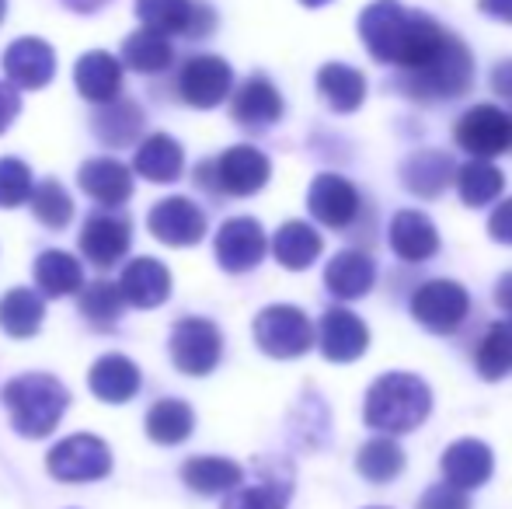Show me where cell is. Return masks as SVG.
<instances>
[{
    "label": "cell",
    "instance_id": "7dc6e473",
    "mask_svg": "<svg viewBox=\"0 0 512 509\" xmlns=\"http://www.w3.org/2000/svg\"><path fill=\"white\" fill-rule=\"evenodd\" d=\"M492 88L499 91L502 98L512 102V60H502L499 67L492 70Z\"/></svg>",
    "mask_w": 512,
    "mask_h": 509
},
{
    "label": "cell",
    "instance_id": "ab89813d",
    "mask_svg": "<svg viewBox=\"0 0 512 509\" xmlns=\"http://www.w3.org/2000/svg\"><path fill=\"white\" fill-rule=\"evenodd\" d=\"M122 307H126V300H122L119 283H105V279H98V283L81 286V314L91 321V325L112 328L115 321L122 318Z\"/></svg>",
    "mask_w": 512,
    "mask_h": 509
},
{
    "label": "cell",
    "instance_id": "d6986e66",
    "mask_svg": "<svg viewBox=\"0 0 512 509\" xmlns=\"http://www.w3.org/2000/svg\"><path fill=\"white\" fill-rule=\"evenodd\" d=\"M119 290L133 307H161L171 297V272L157 258H133L122 272Z\"/></svg>",
    "mask_w": 512,
    "mask_h": 509
},
{
    "label": "cell",
    "instance_id": "681fc988",
    "mask_svg": "<svg viewBox=\"0 0 512 509\" xmlns=\"http://www.w3.org/2000/svg\"><path fill=\"white\" fill-rule=\"evenodd\" d=\"M495 304L512 314V272H506V276L495 283Z\"/></svg>",
    "mask_w": 512,
    "mask_h": 509
},
{
    "label": "cell",
    "instance_id": "f6af8a7d",
    "mask_svg": "<svg viewBox=\"0 0 512 509\" xmlns=\"http://www.w3.org/2000/svg\"><path fill=\"white\" fill-rule=\"evenodd\" d=\"M488 234H492V241H499V245H512V199L495 206L492 220H488Z\"/></svg>",
    "mask_w": 512,
    "mask_h": 509
},
{
    "label": "cell",
    "instance_id": "4dcf8cb0",
    "mask_svg": "<svg viewBox=\"0 0 512 509\" xmlns=\"http://www.w3.org/2000/svg\"><path fill=\"white\" fill-rule=\"evenodd\" d=\"M244 478L241 464L227 461V457H192L182 468V482L199 496H220V492L237 489Z\"/></svg>",
    "mask_w": 512,
    "mask_h": 509
},
{
    "label": "cell",
    "instance_id": "4fadbf2b",
    "mask_svg": "<svg viewBox=\"0 0 512 509\" xmlns=\"http://www.w3.org/2000/svg\"><path fill=\"white\" fill-rule=\"evenodd\" d=\"M453 140L474 157H499L509 150V116L495 105H474L457 119Z\"/></svg>",
    "mask_w": 512,
    "mask_h": 509
},
{
    "label": "cell",
    "instance_id": "d4e9b609",
    "mask_svg": "<svg viewBox=\"0 0 512 509\" xmlns=\"http://www.w3.org/2000/svg\"><path fill=\"white\" fill-rule=\"evenodd\" d=\"M324 283H328V290L335 293V297L359 300L377 283V265L363 252H338L328 262V269H324Z\"/></svg>",
    "mask_w": 512,
    "mask_h": 509
},
{
    "label": "cell",
    "instance_id": "8d00e7d4",
    "mask_svg": "<svg viewBox=\"0 0 512 509\" xmlns=\"http://www.w3.org/2000/svg\"><path fill=\"white\" fill-rule=\"evenodd\" d=\"M356 468L366 482L387 485L405 471V450H401L391 436H373V440L363 443V450H359Z\"/></svg>",
    "mask_w": 512,
    "mask_h": 509
},
{
    "label": "cell",
    "instance_id": "7c38bea8",
    "mask_svg": "<svg viewBox=\"0 0 512 509\" xmlns=\"http://www.w3.org/2000/svg\"><path fill=\"white\" fill-rule=\"evenodd\" d=\"M370 346V328L349 307H328L317 325V349L331 363H352Z\"/></svg>",
    "mask_w": 512,
    "mask_h": 509
},
{
    "label": "cell",
    "instance_id": "30bf717a",
    "mask_svg": "<svg viewBox=\"0 0 512 509\" xmlns=\"http://www.w3.org/2000/svg\"><path fill=\"white\" fill-rule=\"evenodd\" d=\"M136 18L143 28H154L161 35H209L216 25V14L196 0H136Z\"/></svg>",
    "mask_w": 512,
    "mask_h": 509
},
{
    "label": "cell",
    "instance_id": "6da1fadb",
    "mask_svg": "<svg viewBox=\"0 0 512 509\" xmlns=\"http://www.w3.org/2000/svg\"><path fill=\"white\" fill-rule=\"evenodd\" d=\"M359 35L373 60L415 70L443 46L446 32L422 11H408L398 0H373L359 14Z\"/></svg>",
    "mask_w": 512,
    "mask_h": 509
},
{
    "label": "cell",
    "instance_id": "5bb4252c",
    "mask_svg": "<svg viewBox=\"0 0 512 509\" xmlns=\"http://www.w3.org/2000/svg\"><path fill=\"white\" fill-rule=\"evenodd\" d=\"M147 227L157 241L171 248H189V245H199L206 234V213L199 210L192 199L185 196H171V199H161V203L150 210L147 217Z\"/></svg>",
    "mask_w": 512,
    "mask_h": 509
},
{
    "label": "cell",
    "instance_id": "cb8c5ba5",
    "mask_svg": "<svg viewBox=\"0 0 512 509\" xmlns=\"http://www.w3.org/2000/svg\"><path fill=\"white\" fill-rule=\"evenodd\" d=\"M234 119L248 129H265L272 123H279L283 116V98H279L276 84L265 81V77H251V81L241 84V91L234 95V105H230Z\"/></svg>",
    "mask_w": 512,
    "mask_h": 509
},
{
    "label": "cell",
    "instance_id": "2e32d148",
    "mask_svg": "<svg viewBox=\"0 0 512 509\" xmlns=\"http://www.w3.org/2000/svg\"><path fill=\"white\" fill-rule=\"evenodd\" d=\"M4 74L14 88H28V91H39L53 81L56 74V53L49 42L42 39H18L7 46L4 53Z\"/></svg>",
    "mask_w": 512,
    "mask_h": 509
},
{
    "label": "cell",
    "instance_id": "f5cc1de1",
    "mask_svg": "<svg viewBox=\"0 0 512 509\" xmlns=\"http://www.w3.org/2000/svg\"><path fill=\"white\" fill-rule=\"evenodd\" d=\"M509 150H512V116H509Z\"/></svg>",
    "mask_w": 512,
    "mask_h": 509
},
{
    "label": "cell",
    "instance_id": "5b68a950",
    "mask_svg": "<svg viewBox=\"0 0 512 509\" xmlns=\"http://www.w3.org/2000/svg\"><path fill=\"white\" fill-rule=\"evenodd\" d=\"M255 342L265 356L276 360H297L314 346V325L300 307L272 304L255 318Z\"/></svg>",
    "mask_w": 512,
    "mask_h": 509
},
{
    "label": "cell",
    "instance_id": "f35d334b",
    "mask_svg": "<svg viewBox=\"0 0 512 509\" xmlns=\"http://www.w3.org/2000/svg\"><path fill=\"white\" fill-rule=\"evenodd\" d=\"M143 129V112L136 109L133 102H105V109L95 116V133L98 140L108 143V147H126L140 136Z\"/></svg>",
    "mask_w": 512,
    "mask_h": 509
},
{
    "label": "cell",
    "instance_id": "9c48e42d",
    "mask_svg": "<svg viewBox=\"0 0 512 509\" xmlns=\"http://www.w3.org/2000/svg\"><path fill=\"white\" fill-rule=\"evenodd\" d=\"M206 175H213L209 185H216L227 196H255L269 182L272 164L262 150L241 143V147H230L216 164H206Z\"/></svg>",
    "mask_w": 512,
    "mask_h": 509
},
{
    "label": "cell",
    "instance_id": "f546056e",
    "mask_svg": "<svg viewBox=\"0 0 512 509\" xmlns=\"http://www.w3.org/2000/svg\"><path fill=\"white\" fill-rule=\"evenodd\" d=\"M272 255H276V262L283 265V269H307V265L317 262V255H321V234L314 231L310 224L304 220H290V224H283L276 231V238H272Z\"/></svg>",
    "mask_w": 512,
    "mask_h": 509
},
{
    "label": "cell",
    "instance_id": "52a82bcc",
    "mask_svg": "<svg viewBox=\"0 0 512 509\" xmlns=\"http://www.w3.org/2000/svg\"><path fill=\"white\" fill-rule=\"evenodd\" d=\"M223 356V335L213 321L206 318H185L171 332V360L182 374L206 377L216 370Z\"/></svg>",
    "mask_w": 512,
    "mask_h": 509
},
{
    "label": "cell",
    "instance_id": "60d3db41",
    "mask_svg": "<svg viewBox=\"0 0 512 509\" xmlns=\"http://www.w3.org/2000/svg\"><path fill=\"white\" fill-rule=\"evenodd\" d=\"M32 213L42 220L46 227H53V231H60V227L70 224V217H74V203H70V192L63 189L60 182H42L39 189L32 192Z\"/></svg>",
    "mask_w": 512,
    "mask_h": 509
},
{
    "label": "cell",
    "instance_id": "1f68e13d",
    "mask_svg": "<svg viewBox=\"0 0 512 509\" xmlns=\"http://www.w3.org/2000/svg\"><path fill=\"white\" fill-rule=\"evenodd\" d=\"M171 60H175L171 39L154 32V28H140L122 42V63L133 67L136 74H161V70L171 67Z\"/></svg>",
    "mask_w": 512,
    "mask_h": 509
},
{
    "label": "cell",
    "instance_id": "8fae6325",
    "mask_svg": "<svg viewBox=\"0 0 512 509\" xmlns=\"http://www.w3.org/2000/svg\"><path fill=\"white\" fill-rule=\"evenodd\" d=\"M234 88V70L220 56H192L178 74V91L192 109H216Z\"/></svg>",
    "mask_w": 512,
    "mask_h": 509
},
{
    "label": "cell",
    "instance_id": "b9f144b4",
    "mask_svg": "<svg viewBox=\"0 0 512 509\" xmlns=\"http://www.w3.org/2000/svg\"><path fill=\"white\" fill-rule=\"evenodd\" d=\"M290 499V485L283 482H262V485H248V489H230L223 509H286Z\"/></svg>",
    "mask_w": 512,
    "mask_h": 509
},
{
    "label": "cell",
    "instance_id": "c3c4849f",
    "mask_svg": "<svg viewBox=\"0 0 512 509\" xmlns=\"http://www.w3.org/2000/svg\"><path fill=\"white\" fill-rule=\"evenodd\" d=\"M478 7L488 14V18L512 21V0H478Z\"/></svg>",
    "mask_w": 512,
    "mask_h": 509
},
{
    "label": "cell",
    "instance_id": "8992f818",
    "mask_svg": "<svg viewBox=\"0 0 512 509\" xmlns=\"http://www.w3.org/2000/svg\"><path fill=\"white\" fill-rule=\"evenodd\" d=\"M46 468L60 482H98V478H105L112 471V450L98 436H67V440L49 450Z\"/></svg>",
    "mask_w": 512,
    "mask_h": 509
},
{
    "label": "cell",
    "instance_id": "f907efd6",
    "mask_svg": "<svg viewBox=\"0 0 512 509\" xmlns=\"http://www.w3.org/2000/svg\"><path fill=\"white\" fill-rule=\"evenodd\" d=\"M300 4H307V7H321V4H331V0H300Z\"/></svg>",
    "mask_w": 512,
    "mask_h": 509
},
{
    "label": "cell",
    "instance_id": "7bdbcfd3",
    "mask_svg": "<svg viewBox=\"0 0 512 509\" xmlns=\"http://www.w3.org/2000/svg\"><path fill=\"white\" fill-rule=\"evenodd\" d=\"M28 196H32V171H28V164L18 161V157H4L0 161V206L14 210V206L28 203Z\"/></svg>",
    "mask_w": 512,
    "mask_h": 509
},
{
    "label": "cell",
    "instance_id": "83f0119b",
    "mask_svg": "<svg viewBox=\"0 0 512 509\" xmlns=\"http://www.w3.org/2000/svg\"><path fill=\"white\" fill-rule=\"evenodd\" d=\"M133 168L140 171L147 182H175L185 168V154H182V143L171 140L168 133H154L136 147L133 157Z\"/></svg>",
    "mask_w": 512,
    "mask_h": 509
},
{
    "label": "cell",
    "instance_id": "ba28073f",
    "mask_svg": "<svg viewBox=\"0 0 512 509\" xmlns=\"http://www.w3.org/2000/svg\"><path fill=\"white\" fill-rule=\"evenodd\" d=\"M467 311H471V297L460 283L453 279H432L411 297V314L422 328L436 335H450L464 325Z\"/></svg>",
    "mask_w": 512,
    "mask_h": 509
},
{
    "label": "cell",
    "instance_id": "484cf974",
    "mask_svg": "<svg viewBox=\"0 0 512 509\" xmlns=\"http://www.w3.org/2000/svg\"><path fill=\"white\" fill-rule=\"evenodd\" d=\"M453 161L450 154H443V150H418V154H411L405 164H401V182H405L408 192H415V196L422 199H436L439 192L450 185L453 178Z\"/></svg>",
    "mask_w": 512,
    "mask_h": 509
},
{
    "label": "cell",
    "instance_id": "d6a6232c",
    "mask_svg": "<svg viewBox=\"0 0 512 509\" xmlns=\"http://www.w3.org/2000/svg\"><path fill=\"white\" fill-rule=\"evenodd\" d=\"M42 318H46L42 297H35L25 286H14L11 293L0 297V328H4L11 339H32L42 328Z\"/></svg>",
    "mask_w": 512,
    "mask_h": 509
},
{
    "label": "cell",
    "instance_id": "836d02e7",
    "mask_svg": "<svg viewBox=\"0 0 512 509\" xmlns=\"http://www.w3.org/2000/svg\"><path fill=\"white\" fill-rule=\"evenodd\" d=\"M192 429H196V412L178 398L157 401L147 415V436L154 443H164V447L185 443L192 436Z\"/></svg>",
    "mask_w": 512,
    "mask_h": 509
},
{
    "label": "cell",
    "instance_id": "db71d44e",
    "mask_svg": "<svg viewBox=\"0 0 512 509\" xmlns=\"http://www.w3.org/2000/svg\"><path fill=\"white\" fill-rule=\"evenodd\" d=\"M102 4H105V0H102Z\"/></svg>",
    "mask_w": 512,
    "mask_h": 509
},
{
    "label": "cell",
    "instance_id": "9a60e30c",
    "mask_svg": "<svg viewBox=\"0 0 512 509\" xmlns=\"http://www.w3.org/2000/svg\"><path fill=\"white\" fill-rule=\"evenodd\" d=\"M269 252L262 224L251 217H234L216 231V262L227 272H251Z\"/></svg>",
    "mask_w": 512,
    "mask_h": 509
},
{
    "label": "cell",
    "instance_id": "ac0fdd59",
    "mask_svg": "<svg viewBox=\"0 0 512 509\" xmlns=\"http://www.w3.org/2000/svg\"><path fill=\"white\" fill-rule=\"evenodd\" d=\"M492 468H495L492 450H488L481 440H471V436L450 443L443 454V478L464 492L481 489V485L492 478Z\"/></svg>",
    "mask_w": 512,
    "mask_h": 509
},
{
    "label": "cell",
    "instance_id": "ffe728a7",
    "mask_svg": "<svg viewBox=\"0 0 512 509\" xmlns=\"http://www.w3.org/2000/svg\"><path fill=\"white\" fill-rule=\"evenodd\" d=\"M81 252L91 265H98V269L115 265L129 252V224L122 217H112V213L91 217L81 231Z\"/></svg>",
    "mask_w": 512,
    "mask_h": 509
},
{
    "label": "cell",
    "instance_id": "816d5d0a",
    "mask_svg": "<svg viewBox=\"0 0 512 509\" xmlns=\"http://www.w3.org/2000/svg\"><path fill=\"white\" fill-rule=\"evenodd\" d=\"M4 14H7V0H0V21H4Z\"/></svg>",
    "mask_w": 512,
    "mask_h": 509
},
{
    "label": "cell",
    "instance_id": "ee69618b",
    "mask_svg": "<svg viewBox=\"0 0 512 509\" xmlns=\"http://www.w3.org/2000/svg\"><path fill=\"white\" fill-rule=\"evenodd\" d=\"M418 509H471V499H467L464 489L457 485H432L422 499H418Z\"/></svg>",
    "mask_w": 512,
    "mask_h": 509
},
{
    "label": "cell",
    "instance_id": "e0dca14e",
    "mask_svg": "<svg viewBox=\"0 0 512 509\" xmlns=\"http://www.w3.org/2000/svg\"><path fill=\"white\" fill-rule=\"evenodd\" d=\"M307 206L324 227H349L359 213V192L342 175H317L310 182Z\"/></svg>",
    "mask_w": 512,
    "mask_h": 509
},
{
    "label": "cell",
    "instance_id": "7a4b0ae2",
    "mask_svg": "<svg viewBox=\"0 0 512 509\" xmlns=\"http://www.w3.org/2000/svg\"><path fill=\"white\" fill-rule=\"evenodd\" d=\"M432 412V391L425 381H418L415 374H384L380 381L370 384L366 391V408L363 419L370 429H380V433H411L418 429Z\"/></svg>",
    "mask_w": 512,
    "mask_h": 509
},
{
    "label": "cell",
    "instance_id": "bcb514c9",
    "mask_svg": "<svg viewBox=\"0 0 512 509\" xmlns=\"http://www.w3.org/2000/svg\"><path fill=\"white\" fill-rule=\"evenodd\" d=\"M18 112H21V98H18V91H14V84L0 81V133L11 129V123L18 119Z\"/></svg>",
    "mask_w": 512,
    "mask_h": 509
},
{
    "label": "cell",
    "instance_id": "7402d4cb",
    "mask_svg": "<svg viewBox=\"0 0 512 509\" xmlns=\"http://www.w3.org/2000/svg\"><path fill=\"white\" fill-rule=\"evenodd\" d=\"M88 384L95 398L108 401V405H126V401L136 398V391H140V370H136V363L129 360V356L108 353L91 367Z\"/></svg>",
    "mask_w": 512,
    "mask_h": 509
},
{
    "label": "cell",
    "instance_id": "603a6c76",
    "mask_svg": "<svg viewBox=\"0 0 512 509\" xmlns=\"http://www.w3.org/2000/svg\"><path fill=\"white\" fill-rule=\"evenodd\" d=\"M391 248L405 262H425L439 252V231L425 213L418 210H401L391 220Z\"/></svg>",
    "mask_w": 512,
    "mask_h": 509
},
{
    "label": "cell",
    "instance_id": "44dd1931",
    "mask_svg": "<svg viewBox=\"0 0 512 509\" xmlns=\"http://www.w3.org/2000/svg\"><path fill=\"white\" fill-rule=\"evenodd\" d=\"M74 81H77V91H81L88 102L95 105H105V102H115L122 91V63L115 60L112 53H84L74 67Z\"/></svg>",
    "mask_w": 512,
    "mask_h": 509
},
{
    "label": "cell",
    "instance_id": "f1b7e54d",
    "mask_svg": "<svg viewBox=\"0 0 512 509\" xmlns=\"http://www.w3.org/2000/svg\"><path fill=\"white\" fill-rule=\"evenodd\" d=\"M317 91L331 112H356L366 98V77L345 63H324L317 70Z\"/></svg>",
    "mask_w": 512,
    "mask_h": 509
},
{
    "label": "cell",
    "instance_id": "277c9868",
    "mask_svg": "<svg viewBox=\"0 0 512 509\" xmlns=\"http://www.w3.org/2000/svg\"><path fill=\"white\" fill-rule=\"evenodd\" d=\"M474 81V60L471 49L457 39V35L446 32L443 46L415 70L401 74V88L405 95H411L415 102H450L460 98Z\"/></svg>",
    "mask_w": 512,
    "mask_h": 509
},
{
    "label": "cell",
    "instance_id": "74e56055",
    "mask_svg": "<svg viewBox=\"0 0 512 509\" xmlns=\"http://www.w3.org/2000/svg\"><path fill=\"white\" fill-rule=\"evenodd\" d=\"M478 374L485 381H502L512 374V318L495 321L478 346Z\"/></svg>",
    "mask_w": 512,
    "mask_h": 509
},
{
    "label": "cell",
    "instance_id": "d590c367",
    "mask_svg": "<svg viewBox=\"0 0 512 509\" xmlns=\"http://www.w3.org/2000/svg\"><path fill=\"white\" fill-rule=\"evenodd\" d=\"M453 178H457V189H460L464 206H474V210H478V206H488L492 199H499L502 189H506V175H502L492 161H485V157H478V161L453 171Z\"/></svg>",
    "mask_w": 512,
    "mask_h": 509
},
{
    "label": "cell",
    "instance_id": "e575fe53",
    "mask_svg": "<svg viewBox=\"0 0 512 509\" xmlns=\"http://www.w3.org/2000/svg\"><path fill=\"white\" fill-rule=\"evenodd\" d=\"M35 283L49 297H70V293H81L84 269L67 252H42L39 262H35Z\"/></svg>",
    "mask_w": 512,
    "mask_h": 509
},
{
    "label": "cell",
    "instance_id": "4316f807",
    "mask_svg": "<svg viewBox=\"0 0 512 509\" xmlns=\"http://www.w3.org/2000/svg\"><path fill=\"white\" fill-rule=\"evenodd\" d=\"M81 189L102 206H122L133 196V178L126 164L112 157H95L81 168Z\"/></svg>",
    "mask_w": 512,
    "mask_h": 509
},
{
    "label": "cell",
    "instance_id": "3957f363",
    "mask_svg": "<svg viewBox=\"0 0 512 509\" xmlns=\"http://www.w3.org/2000/svg\"><path fill=\"white\" fill-rule=\"evenodd\" d=\"M4 405L11 412V426L28 440L49 436L60 419L67 415L70 394L56 377L49 374H25L4 387Z\"/></svg>",
    "mask_w": 512,
    "mask_h": 509
}]
</instances>
